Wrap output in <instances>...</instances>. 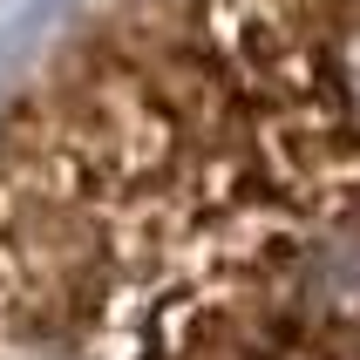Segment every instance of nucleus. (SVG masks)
Instances as JSON below:
<instances>
[{
    "label": "nucleus",
    "mask_w": 360,
    "mask_h": 360,
    "mask_svg": "<svg viewBox=\"0 0 360 360\" xmlns=\"http://www.w3.org/2000/svg\"><path fill=\"white\" fill-rule=\"evenodd\" d=\"M313 96L326 129H340L347 150H360V0H333L313 48Z\"/></svg>",
    "instance_id": "1"
}]
</instances>
